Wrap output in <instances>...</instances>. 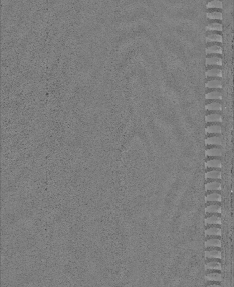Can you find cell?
Wrapping results in <instances>:
<instances>
[{"mask_svg": "<svg viewBox=\"0 0 234 287\" xmlns=\"http://www.w3.org/2000/svg\"><path fill=\"white\" fill-rule=\"evenodd\" d=\"M205 189L207 191H219L221 189V183L218 182L208 183L205 185Z\"/></svg>", "mask_w": 234, "mask_h": 287, "instance_id": "obj_1", "label": "cell"}, {"mask_svg": "<svg viewBox=\"0 0 234 287\" xmlns=\"http://www.w3.org/2000/svg\"><path fill=\"white\" fill-rule=\"evenodd\" d=\"M222 138L219 136L210 137L206 140V145H220L222 144Z\"/></svg>", "mask_w": 234, "mask_h": 287, "instance_id": "obj_2", "label": "cell"}, {"mask_svg": "<svg viewBox=\"0 0 234 287\" xmlns=\"http://www.w3.org/2000/svg\"><path fill=\"white\" fill-rule=\"evenodd\" d=\"M206 77H220L222 76V72L220 69L212 68L208 70L206 72Z\"/></svg>", "mask_w": 234, "mask_h": 287, "instance_id": "obj_3", "label": "cell"}, {"mask_svg": "<svg viewBox=\"0 0 234 287\" xmlns=\"http://www.w3.org/2000/svg\"><path fill=\"white\" fill-rule=\"evenodd\" d=\"M206 64L207 65H218L222 64V61L221 58L218 57H212L207 58L206 60Z\"/></svg>", "mask_w": 234, "mask_h": 287, "instance_id": "obj_4", "label": "cell"}, {"mask_svg": "<svg viewBox=\"0 0 234 287\" xmlns=\"http://www.w3.org/2000/svg\"><path fill=\"white\" fill-rule=\"evenodd\" d=\"M206 54H212V53H218V54H222V48L217 45H214L212 46H210L207 48L206 50Z\"/></svg>", "mask_w": 234, "mask_h": 287, "instance_id": "obj_5", "label": "cell"}, {"mask_svg": "<svg viewBox=\"0 0 234 287\" xmlns=\"http://www.w3.org/2000/svg\"><path fill=\"white\" fill-rule=\"evenodd\" d=\"M206 178L210 179H220L221 178V172L218 171H212L205 174Z\"/></svg>", "mask_w": 234, "mask_h": 287, "instance_id": "obj_6", "label": "cell"}, {"mask_svg": "<svg viewBox=\"0 0 234 287\" xmlns=\"http://www.w3.org/2000/svg\"><path fill=\"white\" fill-rule=\"evenodd\" d=\"M205 166L207 168H221L222 163L220 160L212 159L210 160L206 163Z\"/></svg>", "mask_w": 234, "mask_h": 287, "instance_id": "obj_7", "label": "cell"}, {"mask_svg": "<svg viewBox=\"0 0 234 287\" xmlns=\"http://www.w3.org/2000/svg\"><path fill=\"white\" fill-rule=\"evenodd\" d=\"M206 156H222L221 150L219 148H212L206 151Z\"/></svg>", "mask_w": 234, "mask_h": 287, "instance_id": "obj_8", "label": "cell"}, {"mask_svg": "<svg viewBox=\"0 0 234 287\" xmlns=\"http://www.w3.org/2000/svg\"><path fill=\"white\" fill-rule=\"evenodd\" d=\"M221 131V126L218 125L210 126L206 128V132L208 134H220Z\"/></svg>", "mask_w": 234, "mask_h": 287, "instance_id": "obj_9", "label": "cell"}, {"mask_svg": "<svg viewBox=\"0 0 234 287\" xmlns=\"http://www.w3.org/2000/svg\"><path fill=\"white\" fill-rule=\"evenodd\" d=\"M205 234L206 236H221V230L218 228L212 227L206 230Z\"/></svg>", "mask_w": 234, "mask_h": 287, "instance_id": "obj_10", "label": "cell"}, {"mask_svg": "<svg viewBox=\"0 0 234 287\" xmlns=\"http://www.w3.org/2000/svg\"><path fill=\"white\" fill-rule=\"evenodd\" d=\"M205 224L206 225L207 224H221V219L218 216H210L205 219Z\"/></svg>", "mask_w": 234, "mask_h": 287, "instance_id": "obj_11", "label": "cell"}, {"mask_svg": "<svg viewBox=\"0 0 234 287\" xmlns=\"http://www.w3.org/2000/svg\"><path fill=\"white\" fill-rule=\"evenodd\" d=\"M205 212L207 213H221V206L217 205H209L206 208Z\"/></svg>", "mask_w": 234, "mask_h": 287, "instance_id": "obj_12", "label": "cell"}, {"mask_svg": "<svg viewBox=\"0 0 234 287\" xmlns=\"http://www.w3.org/2000/svg\"><path fill=\"white\" fill-rule=\"evenodd\" d=\"M206 121L207 122H221L222 117L221 115L218 114H211L206 116Z\"/></svg>", "mask_w": 234, "mask_h": 287, "instance_id": "obj_13", "label": "cell"}, {"mask_svg": "<svg viewBox=\"0 0 234 287\" xmlns=\"http://www.w3.org/2000/svg\"><path fill=\"white\" fill-rule=\"evenodd\" d=\"M205 246L206 247H220L221 246V241L218 239H211V240H208L205 242Z\"/></svg>", "mask_w": 234, "mask_h": 287, "instance_id": "obj_14", "label": "cell"}, {"mask_svg": "<svg viewBox=\"0 0 234 287\" xmlns=\"http://www.w3.org/2000/svg\"><path fill=\"white\" fill-rule=\"evenodd\" d=\"M221 196L218 193H211L208 195L206 197V201H216L220 202L221 201Z\"/></svg>", "mask_w": 234, "mask_h": 287, "instance_id": "obj_15", "label": "cell"}, {"mask_svg": "<svg viewBox=\"0 0 234 287\" xmlns=\"http://www.w3.org/2000/svg\"><path fill=\"white\" fill-rule=\"evenodd\" d=\"M206 109L209 111H221L222 109V106L218 103L214 102L206 105Z\"/></svg>", "mask_w": 234, "mask_h": 287, "instance_id": "obj_16", "label": "cell"}, {"mask_svg": "<svg viewBox=\"0 0 234 287\" xmlns=\"http://www.w3.org/2000/svg\"><path fill=\"white\" fill-rule=\"evenodd\" d=\"M207 99H222V94L218 91H212L206 94Z\"/></svg>", "mask_w": 234, "mask_h": 287, "instance_id": "obj_17", "label": "cell"}, {"mask_svg": "<svg viewBox=\"0 0 234 287\" xmlns=\"http://www.w3.org/2000/svg\"><path fill=\"white\" fill-rule=\"evenodd\" d=\"M206 86L209 88H221L222 83L220 81L218 80H214L208 81L206 84Z\"/></svg>", "mask_w": 234, "mask_h": 287, "instance_id": "obj_18", "label": "cell"}, {"mask_svg": "<svg viewBox=\"0 0 234 287\" xmlns=\"http://www.w3.org/2000/svg\"><path fill=\"white\" fill-rule=\"evenodd\" d=\"M206 41L207 42H222V37L221 35H219V34H210L206 37Z\"/></svg>", "mask_w": 234, "mask_h": 287, "instance_id": "obj_19", "label": "cell"}, {"mask_svg": "<svg viewBox=\"0 0 234 287\" xmlns=\"http://www.w3.org/2000/svg\"><path fill=\"white\" fill-rule=\"evenodd\" d=\"M205 255H206V256L208 258H218V259L221 258V252L219 251L213 250V251H206Z\"/></svg>", "mask_w": 234, "mask_h": 287, "instance_id": "obj_20", "label": "cell"}, {"mask_svg": "<svg viewBox=\"0 0 234 287\" xmlns=\"http://www.w3.org/2000/svg\"><path fill=\"white\" fill-rule=\"evenodd\" d=\"M206 269L207 270H211V269H215V270H221V263L218 262H210L206 265Z\"/></svg>", "mask_w": 234, "mask_h": 287, "instance_id": "obj_21", "label": "cell"}, {"mask_svg": "<svg viewBox=\"0 0 234 287\" xmlns=\"http://www.w3.org/2000/svg\"><path fill=\"white\" fill-rule=\"evenodd\" d=\"M206 29L208 31H222V26L221 24L218 23H214L208 25L206 27Z\"/></svg>", "mask_w": 234, "mask_h": 287, "instance_id": "obj_22", "label": "cell"}, {"mask_svg": "<svg viewBox=\"0 0 234 287\" xmlns=\"http://www.w3.org/2000/svg\"><path fill=\"white\" fill-rule=\"evenodd\" d=\"M207 17L210 19H222V14L220 12L213 11L207 14Z\"/></svg>", "mask_w": 234, "mask_h": 287, "instance_id": "obj_23", "label": "cell"}, {"mask_svg": "<svg viewBox=\"0 0 234 287\" xmlns=\"http://www.w3.org/2000/svg\"><path fill=\"white\" fill-rule=\"evenodd\" d=\"M207 8H220L222 9L223 5L222 2L220 1H210L207 5Z\"/></svg>", "mask_w": 234, "mask_h": 287, "instance_id": "obj_24", "label": "cell"}, {"mask_svg": "<svg viewBox=\"0 0 234 287\" xmlns=\"http://www.w3.org/2000/svg\"><path fill=\"white\" fill-rule=\"evenodd\" d=\"M206 279L208 280L220 281L221 280V274L218 273L209 274L206 276Z\"/></svg>", "mask_w": 234, "mask_h": 287, "instance_id": "obj_25", "label": "cell"}, {"mask_svg": "<svg viewBox=\"0 0 234 287\" xmlns=\"http://www.w3.org/2000/svg\"><path fill=\"white\" fill-rule=\"evenodd\" d=\"M207 287H221L220 285H216V284H214V285H210V286H208Z\"/></svg>", "mask_w": 234, "mask_h": 287, "instance_id": "obj_26", "label": "cell"}]
</instances>
